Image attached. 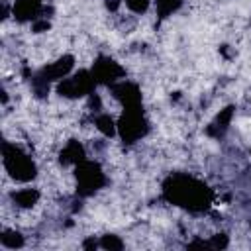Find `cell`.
Instances as JSON below:
<instances>
[{"mask_svg": "<svg viewBox=\"0 0 251 251\" xmlns=\"http://www.w3.org/2000/svg\"><path fill=\"white\" fill-rule=\"evenodd\" d=\"M163 194L171 204L186 208L188 212H204L214 202L212 188L196 176L184 173L171 175L163 184Z\"/></svg>", "mask_w": 251, "mask_h": 251, "instance_id": "cell-1", "label": "cell"}, {"mask_svg": "<svg viewBox=\"0 0 251 251\" xmlns=\"http://www.w3.org/2000/svg\"><path fill=\"white\" fill-rule=\"evenodd\" d=\"M2 165L6 173L18 182H29L37 175V167L31 155L12 141L2 143Z\"/></svg>", "mask_w": 251, "mask_h": 251, "instance_id": "cell-2", "label": "cell"}, {"mask_svg": "<svg viewBox=\"0 0 251 251\" xmlns=\"http://www.w3.org/2000/svg\"><path fill=\"white\" fill-rule=\"evenodd\" d=\"M149 131V122L145 118V112L141 104L124 108L120 120H118V135L124 143H135Z\"/></svg>", "mask_w": 251, "mask_h": 251, "instance_id": "cell-3", "label": "cell"}, {"mask_svg": "<svg viewBox=\"0 0 251 251\" xmlns=\"http://www.w3.org/2000/svg\"><path fill=\"white\" fill-rule=\"evenodd\" d=\"M75 178H76V194L78 196H92L106 184V175L96 161H80L75 165Z\"/></svg>", "mask_w": 251, "mask_h": 251, "instance_id": "cell-4", "label": "cell"}, {"mask_svg": "<svg viewBox=\"0 0 251 251\" xmlns=\"http://www.w3.org/2000/svg\"><path fill=\"white\" fill-rule=\"evenodd\" d=\"M96 84L98 82H96L92 71H78V73H71L63 80H59L55 88L63 98H80V96H90L94 92Z\"/></svg>", "mask_w": 251, "mask_h": 251, "instance_id": "cell-5", "label": "cell"}, {"mask_svg": "<svg viewBox=\"0 0 251 251\" xmlns=\"http://www.w3.org/2000/svg\"><path fill=\"white\" fill-rule=\"evenodd\" d=\"M90 71L98 84H108V86L116 84L124 76V69L110 57H98Z\"/></svg>", "mask_w": 251, "mask_h": 251, "instance_id": "cell-6", "label": "cell"}, {"mask_svg": "<svg viewBox=\"0 0 251 251\" xmlns=\"http://www.w3.org/2000/svg\"><path fill=\"white\" fill-rule=\"evenodd\" d=\"M45 12L43 0H16L12 14L18 22H33Z\"/></svg>", "mask_w": 251, "mask_h": 251, "instance_id": "cell-7", "label": "cell"}, {"mask_svg": "<svg viewBox=\"0 0 251 251\" xmlns=\"http://www.w3.org/2000/svg\"><path fill=\"white\" fill-rule=\"evenodd\" d=\"M86 159V151H84V147L78 143V141H69L65 147H63V151H61V155H59V161L63 163V165H78L80 161H84Z\"/></svg>", "mask_w": 251, "mask_h": 251, "instance_id": "cell-8", "label": "cell"}, {"mask_svg": "<svg viewBox=\"0 0 251 251\" xmlns=\"http://www.w3.org/2000/svg\"><path fill=\"white\" fill-rule=\"evenodd\" d=\"M12 202L18 206V208H33L39 200V190L37 188H31V186H25V188H20V190H14L10 194Z\"/></svg>", "mask_w": 251, "mask_h": 251, "instance_id": "cell-9", "label": "cell"}, {"mask_svg": "<svg viewBox=\"0 0 251 251\" xmlns=\"http://www.w3.org/2000/svg\"><path fill=\"white\" fill-rule=\"evenodd\" d=\"M94 126H96V129H98L104 137H114V135H118V122H116L110 114H106V112H98V114H96Z\"/></svg>", "mask_w": 251, "mask_h": 251, "instance_id": "cell-10", "label": "cell"}, {"mask_svg": "<svg viewBox=\"0 0 251 251\" xmlns=\"http://www.w3.org/2000/svg\"><path fill=\"white\" fill-rule=\"evenodd\" d=\"M0 245L4 249H20V247L25 245V241H24V235L20 231L4 227L2 229V235H0Z\"/></svg>", "mask_w": 251, "mask_h": 251, "instance_id": "cell-11", "label": "cell"}, {"mask_svg": "<svg viewBox=\"0 0 251 251\" xmlns=\"http://www.w3.org/2000/svg\"><path fill=\"white\" fill-rule=\"evenodd\" d=\"M180 4H182V0H155V8H157V14L161 20L173 16L180 8Z\"/></svg>", "mask_w": 251, "mask_h": 251, "instance_id": "cell-12", "label": "cell"}, {"mask_svg": "<svg viewBox=\"0 0 251 251\" xmlns=\"http://www.w3.org/2000/svg\"><path fill=\"white\" fill-rule=\"evenodd\" d=\"M98 245H100L102 249H122V247H124V241H122L118 235L108 233V235H102V237L98 239Z\"/></svg>", "mask_w": 251, "mask_h": 251, "instance_id": "cell-13", "label": "cell"}, {"mask_svg": "<svg viewBox=\"0 0 251 251\" xmlns=\"http://www.w3.org/2000/svg\"><path fill=\"white\" fill-rule=\"evenodd\" d=\"M124 4L127 6V10H129V12H133V14L141 16V14H145V12L149 10L151 0H124Z\"/></svg>", "mask_w": 251, "mask_h": 251, "instance_id": "cell-14", "label": "cell"}]
</instances>
